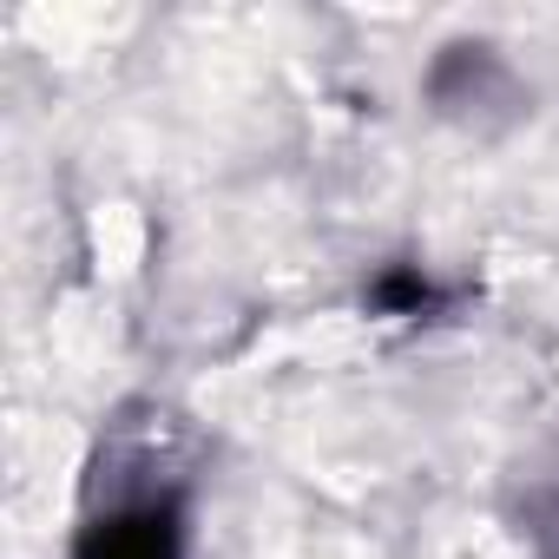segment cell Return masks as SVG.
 Masks as SVG:
<instances>
[{"label": "cell", "mask_w": 559, "mask_h": 559, "mask_svg": "<svg viewBox=\"0 0 559 559\" xmlns=\"http://www.w3.org/2000/svg\"><path fill=\"white\" fill-rule=\"evenodd\" d=\"M73 559H185V507L171 493H126L80 526Z\"/></svg>", "instance_id": "6da1fadb"}]
</instances>
